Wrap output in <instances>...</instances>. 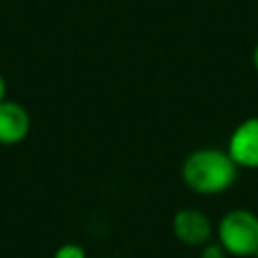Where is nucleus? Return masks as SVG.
I'll list each match as a JSON object with an SVG mask.
<instances>
[{"instance_id":"1","label":"nucleus","mask_w":258,"mask_h":258,"mask_svg":"<svg viewBox=\"0 0 258 258\" xmlns=\"http://www.w3.org/2000/svg\"><path fill=\"white\" fill-rule=\"evenodd\" d=\"M238 169L226 149L200 147L183 159L181 179L200 196H216L234 185Z\"/></svg>"},{"instance_id":"2","label":"nucleus","mask_w":258,"mask_h":258,"mask_svg":"<svg viewBox=\"0 0 258 258\" xmlns=\"http://www.w3.org/2000/svg\"><path fill=\"white\" fill-rule=\"evenodd\" d=\"M218 242L228 256L254 258L258 256V216L246 208H234L218 222Z\"/></svg>"},{"instance_id":"3","label":"nucleus","mask_w":258,"mask_h":258,"mask_svg":"<svg viewBox=\"0 0 258 258\" xmlns=\"http://www.w3.org/2000/svg\"><path fill=\"white\" fill-rule=\"evenodd\" d=\"M171 232L183 246L202 248L210 242L214 224L206 212L196 208H181L171 218Z\"/></svg>"},{"instance_id":"4","label":"nucleus","mask_w":258,"mask_h":258,"mask_svg":"<svg viewBox=\"0 0 258 258\" xmlns=\"http://www.w3.org/2000/svg\"><path fill=\"white\" fill-rule=\"evenodd\" d=\"M226 151L238 167L258 169V117H248L234 127Z\"/></svg>"},{"instance_id":"5","label":"nucleus","mask_w":258,"mask_h":258,"mask_svg":"<svg viewBox=\"0 0 258 258\" xmlns=\"http://www.w3.org/2000/svg\"><path fill=\"white\" fill-rule=\"evenodd\" d=\"M30 113L16 101L0 103V145H16L30 133Z\"/></svg>"},{"instance_id":"6","label":"nucleus","mask_w":258,"mask_h":258,"mask_svg":"<svg viewBox=\"0 0 258 258\" xmlns=\"http://www.w3.org/2000/svg\"><path fill=\"white\" fill-rule=\"evenodd\" d=\"M52 258H87V252H85V248H83L81 244L64 242V244H60V246L54 250Z\"/></svg>"},{"instance_id":"7","label":"nucleus","mask_w":258,"mask_h":258,"mask_svg":"<svg viewBox=\"0 0 258 258\" xmlns=\"http://www.w3.org/2000/svg\"><path fill=\"white\" fill-rule=\"evenodd\" d=\"M200 258H228V252L220 242H208L202 246V256Z\"/></svg>"},{"instance_id":"8","label":"nucleus","mask_w":258,"mask_h":258,"mask_svg":"<svg viewBox=\"0 0 258 258\" xmlns=\"http://www.w3.org/2000/svg\"><path fill=\"white\" fill-rule=\"evenodd\" d=\"M6 95H8V85H6V79H4L2 73H0V103L8 99Z\"/></svg>"},{"instance_id":"9","label":"nucleus","mask_w":258,"mask_h":258,"mask_svg":"<svg viewBox=\"0 0 258 258\" xmlns=\"http://www.w3.org/2000/svg\"><path fill=\"white\" fill-rule=\"evenodd\" d=\"M252 64H254V69H256V73H258V42H256V46H254V50H252Z\"/></svg>"}]
</instances>
